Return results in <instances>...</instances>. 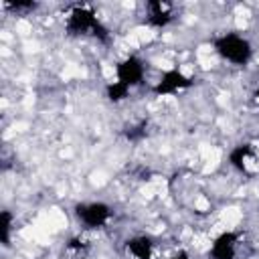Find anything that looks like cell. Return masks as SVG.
<instances>
[{
    "instance_id": "1",
    "label": "cell",
    "mask_w": 259,
    "mask_h": 259,
    "mask_svg": "<svg viewBox=\"0 0 259 259\" xmlns=\"http://www.w3.org/2000/svg\"><path fill=\"white\" fill-rule=\"evenodd\" d=\"M214 47H217V53H219L225 61H229V63H233V65H245V63L251 59V55H253V49H251L249 40L243 38L241 34H235V32L223 34V36L217 40Z\"/></svg>"
},
{
    "instance_id": "2",
    "label": "cell",
    "mask_w": 259,
    "mask_h": 259,
    "mask_svg": "<svg viewBox=\"0 0 259 259\" xmlns=\"http://www.w3.org/2000/svg\"><path fill=\"white\" fill-rule=\"evenodd\" d=\"M77 214L85 227H101L109 219V206H105L103 202H87L79 206Z\"/></svg>"
},
{
    "instance_id": "3",
    "label": "cell",
    "mask_w": 259,
    "mask_h": 259,
    "mask_svg": "<svg viewBox=\"0 0 259 259\" xmlns=\"http://www.w3.org/2000/svg\"><path fill=\"white\" fill-rule=\"evenodd\" d=\"M142 77H144V65L136 57H130L117 65V81L123 83L125 87L138 85L142 81Z\"/></svg>"
},
{
    "instance_id": "4",
    "label": "cell",
    "mask_w": 259,
    "mask_h": 259,
    "mask_svg": "<svg viewBox=\"0 0 259 259\" xmlns=\"http://www.w3.org/2000/svg\"><path fill=\"white\" fill-rule=\"evenodd\" d=\"M210 253L214 259H233L237 253V237L233 233L219 235L210 245Z\"/></svg>"
},
{
    "instance_id": "5",
    "label": "cell",
    "mask_w": 259,
    "mask_h": 259,
    "mask_svg": "<svg viewBox=\"0 0 259 259\" xmlns=\"http://www.w3.org/2000/svg\"><path fill=\"white\" fill-rule=\"evenodd\" d=\"M127 253L132 259H152L154 255V245L148 237H134L127 241Z\"/></svg>"
},
{
    "instance_id": "6",
    "label": "cell",
    "mask_w": 259,
    "mask_h": 259,
    "mask_svg": "<svg viewBox=\"0 0 259 259\" xmlns=\"http://www.w3.org/2000/svg\"><path fill=\"white\" fill-rule=\"evenodd\" d=\"M255 97H257V101H259V87H257V91H255Z\"/></svg>"
}]
</instances>
